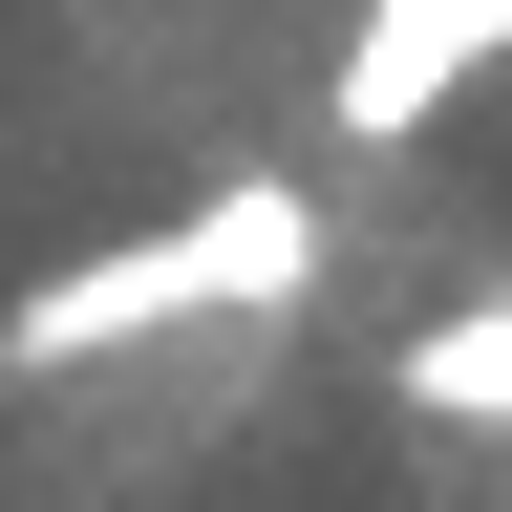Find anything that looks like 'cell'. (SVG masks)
<instances>
[{
  "label": "cell",
  "mask_w": 512,
  "mask_h": 512,
  "mask_svg": "<svg viewBox=\"0 0 512 512\" xmlns=\"http://www.w3.org/2000/svg\"><path fill=\"white\" fill-rule=\"evenodd\" d=\"M278 278H299V192H214V214L86 256V278H43L0 342H22V363H107V342H150V320H235V299H278Z\"/></svg>",
  "instance_id": "6da1fadb"
},
{
  "label": "cell",
  "mask_w": 512,
  "mask_h": 512,
  "mask_svg": "<svg viewBox=\"0 0 512 512\" xmlns=\"http://www.w3.org/2000/svg\"><path fill=\"white\" fill-rule=\"evenodd\" d=\"M491 43H512V0H384V22L342 43V128H427Z\"/></svg>",
  "instance_id": "7a4b0ae2"
},
{
  "label": "cell",
  "mask_w": 512,
  "mask_h": 512,
  "mask_svg": "<svg viewBox=\"0 0 512 512\" xmlns=\"http://www.w3.org/2000/svg\"><path fill=\"white\" fill-rule=\"evenodd\" d=\"M406 384H427V406H470V427H512V299H491V320H427Z\"/></svg>",
  "instance_id": "3957f363"
}]
</instances>
